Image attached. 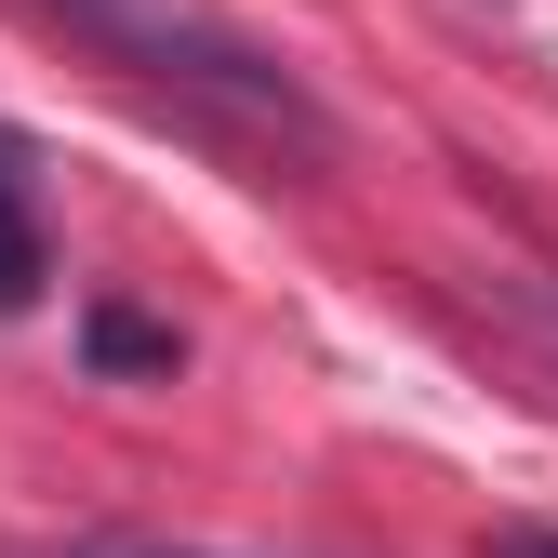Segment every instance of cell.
I'll return each mask as SVG.
<instances>
[{"label":"cell","mask_w":558,"mask_h":558,"mask_svg":"<svg viewBox=\"0 0 558 558\" xmlns=\"http://www.w3.org/2000/svg\"><path fill=\"white\" fill-rule=\"evenodd\" d=\"M53 14L81 27L94 53H120L133 81H160V94H186V107L240 120V133H279V147H319V107H306V81H293V66H279L266 40L214 27L199 0H53Z\"/></svg>","instance_id":"6da1fadb"},{"label":"cell","mask_w":558,"mask_h":558,"mask_svg":"<svg viewBox=\"0 0 558 558\" xmlns=\"http://www.w3.org/2000/svg\"><path fill=\"white\" fill-rule=\"evenodd\" d=\"M81 360H94V373H173V332L133 319V306H94V319H81Z\"/></svg>","instance_id":"7a4b0ae2"},{"label":"cell","mask_w":558,"mask_h":558,"mask_svg":"<svg viewBox=\"0 0 558 558\" xmlns=\"http://www.w3.org/2000/svg\"><path fill=\"white\" fill-rule=\"evenodd\" d=\"M27 293H40V227H27L14 173H0V306H27Z\"/></svg>","instance_id":"3957f363"},{"label":"cell","mask_w":558,"mask_h":558,"mask_svg":"<svg viewBox=\"0 0 558 558\" xmlns=\"http://www.w3.org/2000/svg\"><path fill=\"white\" fill-rule=\"evenodd\" d=\"M493 558H558V532H493Z\"/></svg>","instance_id":"277c9868"},{"label":"cell","mask_w":558,"mask_h":558,"mask_svg":"<svg viewBox=\"0 0 558 558\" xmlns=\"http://www.w3.org/2000/svg\"><path fill=\"white\" fill-rule=\"evenodd\" d=\"M94 558H199V545H94Z\"/></svg>","instance_id":"5b68a950"}]
</instances>
